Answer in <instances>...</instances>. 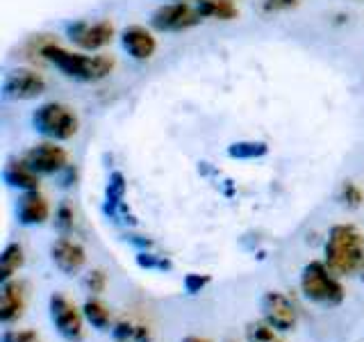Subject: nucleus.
I'll list each match as a JSON object with an SVG mask.
<instances>
[{
    "label": "nucleus",
    "mask_w": 364,
    "mask_h": 342,
    "mask_svg": "<svg viewBox=\"0 0 364 342\" xmlns=\"http://www.w3.org/2000/svg\"><path fill=\"white\" fill-rule=\"evenodd\" d=\"M105 283H107V279H105V274H102L100 269L89 271V276L85 279L87 290H89V292H94V294H98V292L105 290Z\"/></svg>",
    "instance_id": "a878e982"
},
{
    "label": "nucleus",
    "mask_w": 364,
    "mask_h": 342,
    "mask_svg": "<svg viewBox=\"0 0 364 342\" xmlns=\"http://www.w3.org/2000/svg\"><path fill=\"white\" fill-rule=\"evenodd\" d=\"M32 123L43 137L57 142L71 140L80 125L75 112L68 105H62V103H43L41 108L34 110Z\"/></svg>",
    "instance_id": "20e7f679"
},
{
    "label": "nucleus",
    "mask_w": 364,
    "mask_h": 342,
    "mask_svg": "<svg viewBox=\"0 0 364 342\" xmlns=\"http://www.w3.org/2000/svg\"><path fill=\"white\" fill-rule=\"evenodd\" d=\"M136 262H139V267H146V269H171V262L168 260H157L153 254H139L136 256Z\"/></svg>",
    "instance_id": "cd10ccee"
},
{
    "label": "nucleus",
    "mask_w": 364,
    "mask_h": 342,
    "mask_svg": "<svg viewBox=\"0 0 364 342\" xmlns=\"http://www.w3.org/2000/svg\"><path fill=\"white\" fill-rule=\"evenodd\" d=\"M121 43H123V48L128 51V55L132 57V60H139V62L151 60V57L155 55V48H157L155 37L141 26L125 28L123 34H121Z\"/></svg>",
    "instance_id": "f8f14e48"
},
{
    "label": "nucleus",
    "mask_w": 364,
    "mask_h": 342,
    "mask_svg": "<svg viewBox=\"0 0 364 342\" xmlns=\"http://www.w3.org/2000/svg\"><path fill=\"white\" fill-rule=\"evenodd\" d=\"M50 319L64 340L68 342H80L85 338V313H80L73 306V301H68L64 294H53L50 296Z\"/></svg>",
    "instance_id": "39448f33"
},
{
    "label": "nucleus",
    "mask_w": 364,
    "mask_h": 342,
    "mask_svg": "<svg viewBox=\"0 0 364 342\" xmlns=\"http://www.w3.org/2000/svg\"><path fill=\"white\" fill-rule=\"evenodd\" d=\"M123 197H125V178L121 171H114L105 192V214L117 217L119 210H123Z\"/></svg>",
    "instance_id": "f3484780"
},
{
    "label": "nucleus",
    "mask_w": 364,
    "mask_h": 342,
    "mask_svg": "<svg viewBox=\"0 0 364 342\" xmlns=\"http://www.w3.org/2000/svg\"><path fill=\"white\" fill-rule=\"evenodd\" d=\"M269 153V146L264 142H235L228 146V155L235 160H255L264 157Z\"/></svg>",
    "instance_id": "412c9836"
},
{
    "label": "nucleus",
    "mask_w": 364,
    "mask_h": 342,
    "mask_svg": "<svg viewBox=\"0 0 364 342\" xmlns=\"http://www.w3.org/2000/svg\"><path fill=\"white\" fill-rule=\"evenodd\" d=\"M68 39L85 51H100L102 46H107L114 39V26L109 21H98V23L77 21L68 28Z\"/></svg>",
    "instance_id": "6e6552de"
},
{
    "label": "nucleus",
    "mask_w": 364,
    "mask_h": 342,
    "mask_svg": "<svg viewBox=\"0 0 364 342\" xmlns=\"http://www.w3.org/2000/svg\"><path fill=\"white\" fill-rule=\"evenodd\" d=\"M362 199H364L362 190L355 185V182L346 180L344 187H341V201H344L346 205H350V208H358V205L362 203Z\"/></svg>",
    "instance_id": "b1692460"
},
{
    "label": "nucleus",
    "mask_w": 364,
    "mask_h": 342,
    "mask_svg": "<svg viewBox=\"0 0 364 342\" xmlns=\"http://www.w3.org/2000/svg\"><path fill=\"white\" fill-rule=\"evenodd\" d=\"M5 180H7V185L26 190V192H34L39 187V174L28 167L26 160H23V162H9L5 167Z\"/></svg>",
    "instance_id": "2eb2a0df"
},
{
    "label": "nucleus",
    "mask_w": 364,
    "mask_h": 342,
    "mask_svg": "<svg viewBox=\"0 0 364 342\" xmlns=\"http://www.w3.org/2000/svg\"><path fill=\"white\" fill-rule=\"evenodd\" d=\"M18 222L23 226H39L48 219L50 208H48V201H46L41 194L34 190V192H26L23 197L18 199Z\"/></svg>",
    "instance_id": "ddd939ff"
},
{
    "label": "nucleus",
    "mask_w": 364,
    "mask_h": 342,
    "mask_svg": "<svg viewBox=\"0 0 364 342\" xmlns=\"http://www.w3.org/2000/svg\"><path fill=\"white\" fill-rule=\"evenodd\" d=\"M326 265L341 276H348L364 265V237L355 226L339 224L330 228L326 242Z\"/></svg>",
    "instance_id": "f257e3e1"
},
{
    "label": "nucleus",
    "mask_w": 364,
    "mask_h": 342,
    "mask_svg": "<svg viewBox=\"0 0 364 342\" xmlns=\"http://www.w3.org/2000/svg\"><path fill=\"white\" fill-rule=\"evenodd\" d=\"M112 333L117 342H153L151 328L141 322H136V319H121V322L112 328Z\"/></svg>",
    "instance_id": "dca6fc26"
},
{
    "label": "nucleus",
    "mask_w": 364,
    "mask_h": 342,
    "mask_svg": "<svg viewBox=\"0 0 364 342\" xmlns=\"http://www.w3.org/2000/svg\"><path fill=\"white\" fill-rule=\"evenodd\" d=\"M198 11L203 16L219 19V21H232L239 14L232 0H200Z\"/></svg>",
    "instance_id": "a211bd4d"
},
{
    "label": "nucleus",
    "mask_w": 364,
    "mask_h": 342,
    "mask_svg": "<svg viewBox=\"0 0 364 342\" xmlns=\"http://www.w3.org/2000/svg\"><path fill=\"white\" fill-rule=\"evenodd\" d=\"M301 288L307 299L318 306L330 308L344 301V288L333 276V269L326 262H310V265H305L301 274Z\"/></svg>",
    "instance_id": "7ed1b4c3"
},
{
    "label": "nucleus",
    "mask_w": 364,
    "mask_h": 342,
    "mask_svg": "<svg viewBox=\"0 0 364 342\" xmlns=\"http://www.w3.org/2000/svg\"><path fill=\"white\" fill-rule=\"evenodd\" d=\"M246 340L248 342H282L273 333V326L267 322H250L246 326Z\"/></svg>",
    "instance_id": "4be33fe9"
},
{
    "label": "nucleus",
    "mask_w": 364,
    "mask_h": 342,
    "mask_svg": "<svg viewBox=\"0 0 364 342\" xmlns=\"http://www.w3.org/2000/svg\"><path fill=\"white\" fill-rule=\"evenodd\" d=\"M200 19L203 14L198 9L189 7L187 3H173L155 9L151 16V26L159 32H182L198 26Z\"/></svg>",
    "instance_id": "423d86ee"
},
{
    "label": "nucleus",
    "mask_w": 364,
    "mask_h": 342,
    "mask_svg": "<svg viewBox=\"0 0 364 342\" xmlns=\"http://www.w3.org/2000/svg\"><path fill=\"white\" fill-rule=\"evenodd\" d=\"M182 342H210V340H205V338H196V336H189V338H185Z\"/></svg>",
    "instance_id": "c756f323"
},
{
    "label": "nucleus",
    "mask_w": 364,
    "mask_h": 342,
    "mask_svg": "<svg viewBox=\"0 0 364 342\" xmlns=\"http://www.w3.org/2000/svg\"><path fill=\"white\" fill-rule=\"evenodd\" d=\"M3 342H43L34 331H21V328H11L3 333Z\"/></svg>",
    "instance_id": "393cba45"
},
{
    "label": "nucleus",
    "mask_w": 364,
    "mask_h": 342,
    "mask_svg": "<svg viewBox=\"0 0 364 342\" xmlns=\"http://www.w3.org/2000/svg\"><path fill=\"white\" fill-rule=\"evenodd\" d=\"M23 306H26L23 288L14 281H5L0 288V322L11 324L14 319H18L23 315Z\"/></svg>",
    "instance_id": "4468645a"
},
{
    "label": "nucleus",
    "mask_w": 364,
    "mask_h": 342,
    "mask_svg": "<svg viewBox=\"0 0 364 342\" xmlns=\"http://www.w3.org/2000/svg\"><path fill=\"white\" fill-rule=\"evenodd\" d=\"M50 258L55 262V267L60 269L62 274H68V276L77 274L87 262L85 249L80 247L77 242H73V239H68V237H60L50 247Z\"/></svg>",
    "instance_id": "9b49d317"
},
{
    "label": "nucleus",
    "mask_w": 364,
    "mask_h": 342,
    "mask_svg": "<svg viewBox=\"0 0 364 342\" xmlns=\"http://www.w3.org/2000/svg\"><path fill=\"white\" fill-rule=\"evenodd\" d=\"M210 276H200V274H187L185 276V290L189 292V294H196V292H200L205 285H210Z\"/></svg>",
    "instance_id": "bb28decb"
},
{
    "label": "nucleus",
    "mask_w": 364,
    "mask_h": 342,
    "mask_svg": "<svg viewBox=\"0 0 364 342\" xmlns=\"http://www.w3.org/2000/svg\"><path fill=\"white\" fill-rule=\"evenodd\" d=\"M299 0H267V9L271 11H278V9H289L294 7Z\"/></svg>",
    "instance_id": "c85d7f7f"
},
{
    "label": "nucleus",
    "mask_w": 364,
    "mask_h": 342,
    "mask_svg": "<svg viewBox=\"0 0 364 342\" xmlns=\"http://www.w3.org/2000/svg\"><path fill=\"white\" fill-rule=\"evenodd\" d=\"M228 342H237V340H228Z\"/></svg>",
    "instance_id": "7c9ffc66"
},
{
    "label": "nucleus",
    "mask_w": 364,
    "mask_h": 342,
    "mask_svg": "<svg viewBox=\"0 0 364 342\" xmlns=\"http://www.w3.org/2000/svg\"><path fill=\"white\" fill-rule=\"evenodd\" d=\"M55 226L60 228L62 235H68L73 231V208L68 203H62L60 208H57V214H55Z\"/></svg>",
    "instance_id": "5701e85b"
},
{
    "label": "nucleus",
    "mask_w": 364,
    "mask_h": 342,
    "mask_svg": "<svg viewBox=\"0 0 364 342\" xmlns=\"http://www.w3.org/2000/svg\"><path fill=\"white\" fill-rule=\"evenodd\" d=\"M23 267V249L18 244H7L0 256V283L9 281Z\"/></svg>",
    "instance_id": "6ab92c4d"
},
{
    "label": "nucleus",
    "mask_w": 364,
    "mask_h": 342,
    "mask_svg": "<svg viewBox=\"0 0 364 342\" xmlns=\"http://www.w3.org/2000/svg\"><path fill=\"white\" fill-rule=\"evenodd\" d=\"M46 91V80L41 73L30 68H14L3 78L5 100H32Z\"/></svg>",
    "instance_id": "0eeeda50"
},
{
    "label": "nucleus",
    "mask_w": 364,
    "mask_h": 342,
    "mask_svg": "<svg viewBox=\"0 0 364 342\" xmlns=\"http://www.w3.org/2000/svg\"><path fill=\"white\" fill-rule=\"evenodd\" d=\"M262 315L264 322L276 331H291L299 322L294 304L280 292H267L262 296Z\"/></svg>",
    "instance_id": "1a4fd4ad"
},
{
    "label": "nucleus",
    "mask_w": 364,
    "mask_h": 342,
    "mask_svg": "<svg viewBox=\"0 0 364 342\" xmlns=\"http://www.w3.org/2000/svg\"><path fill=\"white\" fill-rule=\"evenodd\" d=\"M26 162L32 171L43 176H53V174H60L62 169H66V151L55 144H39L28 151L26 155Z\"/></svg>",
    "instance_id": "9d476101"
},
{
    "label": "nucleus",
    "mask_w": 364,
    "mask_h": 342,
    "mask_svg": "<svg viewBox=\"0 0 364 342\" xmlns=\"http://www.w3.org/2000/svg\"><path fill=\"white\" fill-rule=\"evenodd\" d=\"M41 55L55 64L64 76L82 80V83H96V80L107 78L114 71V60L109 55H77L71 51L60 48L57 43H48L41 48Z\"/></svg>",
    "instance_id": "f03ea898"
},
{
    "label": "nucleus",
    "mask_w": 364,
    "mask_h": 342,
    "mask_svg": "<svg viewBox=\"0 0 364 342\" xmlns=\"http://www.w3.org/2000/svg\"><path fill=\"white\" fill-rule=\"evenodd\" d=\"M82 313H85V319L87 322L98 328V331H107L109 324H112V315L107 311V306L105 304H100L98 299H89L82 308Z\"/></svg>",
    "instance_id": "aec40b11"
}]
</instances>
